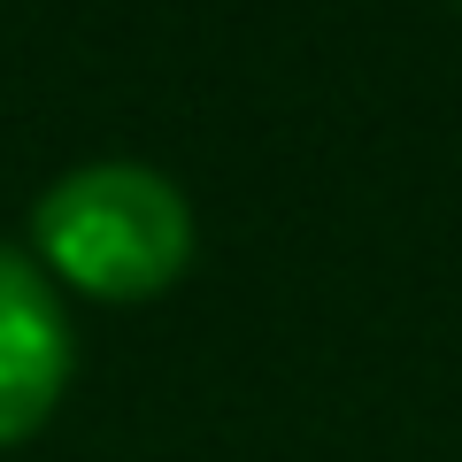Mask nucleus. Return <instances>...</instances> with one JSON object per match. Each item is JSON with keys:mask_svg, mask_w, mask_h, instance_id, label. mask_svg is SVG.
I'll return each mask as SVG.
<instances>
[{"mask_svg": "<svg viewBox=\"0 0 462 462\" xmlns=\"http://www.w3.org/2000/svg\"><path fill=\"white\" fill-rule=\"evenodd\" d=\"M32 239L93 300H147L193 263V208L162 170L85 162L32 208Z\"/></svg>", "mask_w": 462, "mask_h": 462, "instance_id": "f257e3e1", "label": "nucleus"}, {"mask_svg": "<svg viewBox=\"0 0 462 462\" xmlns=\"http://www.w3.org/2000/svg\"><path fill=\"white\" fill-rule=\"evenodd\" d=\"M62 385H69L62 293H54L16 247H0V447L32 439L54 416Z\"/></svg>", "mask_w": 462, "mask_h": 462, "instance_id": "f03ea898", "label": "nucleus"}]
</instances>
